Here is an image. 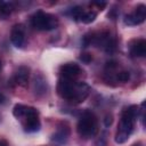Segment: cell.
I'll return each mask as SVG.
<instances>
[{
    "mask_svg": "<svg viewBox=\"0 0 146 146\" xmlns=\"http://www.w3.org/2000/svg\"><path fill=\"white\" fill-rule=\"evenodd\" d=\"M89 91L90 87L86 82L60 78L57 83V94L63 99L73 104L82 103L88 97Z\"/></svg>",
    "mask_w": 146,
    "mask_h": 146,
    "instance_id": "obj_1",
    "label": "cell"
},
{
    "mask_svg": "<svg viewBox=\"0 0 146 146\" xmlns=\"http://www.w3.org/2000/svg\"><path fill=\"white\" fill-rule=\"evenodd\" d=\"M139 111L140 110L137 105H130L129 107L123 110L115 133V143L123 144L129 139L130 135L133 131L137 117L139 115Z\"/></svg>",
    "mask_w": 146,
    "mask_h": 146,
    "instance_id": "obj_2",
    "label": "cell"
},
{
    "mask_svg": "<svg viewBox=\"0 0 146 146\" xmlns=\"http://www.w3.org/2000/svg\"><path fill=\"white\" fill-rule=\"evenodd\" d=\"M14 116L21 121L24 131L26 132H36L41 128L39 120V113L36 108L23 104H16L13 110Z\"/></svg>",
    "mask_w": 146,
    "mask_h": 146,
    "instance_id": "obj_3",
    "label": "cell"
},
{
    "mask_svg": "<svg viewBox=\"0 0 146 146\" xmlns=\"http://www.w3.org/2000/svg\"><path fill=\"white\" fill-rule=\"evenodd\" d=\"M76 130H78L79 136L84 139L95 137L98 132L97 116L91 111H84L78 121Z\"/></svg>",
    "mask_w": 146,
    "mask_h": 146,
    "instance_id": "obj_4",
    "label": "cell"
},
{
    "mask_svg": "<svg viewBox=\"0 0 146 146\" xmlns=\"http://www.w3.org/2000/svg\"><path fill=\"white\" fill-rule=\"evenodd\" d=\"M31 25L38 31H50L57 27L58 18L43 10H38L31 17Z\"/></svg>",
    "mask_w": 146,
    "mask_h": 146,
    "instance_id": "obj_5",
    "label": "cell"
},
{
    "mask_svg": "<svg viewBox=\"0 0 146 146\" xmlns=\"http://www.w3.org/2000/svg\"><path fill=\"white\" fill-rule=\"evenodd\" d=\"M145 18H146V7L145 5L140 3L135 8L132 13L124 16L123 22L128 26H135V25L141 24L145 21Z\"/></svg>",
    "mask_w": 146,
    "mask_h": 146,
    "instance_id": "obj_6",
    "label": "cell"
},
{
    "mask_svg": "<svg viewBox=\"0 0 146 146\" xmlns=\"http://www.w3.org/2000/svg\"><path fill=\"white\" fill-rule=\"evenodd\" d=\"M10 40L16 48L18 49L24 48L26 38H25V27L23 24H15L13 26L10 32Z\"/></svg>",
    "mask_w": 146,
    "mask_h": 146,
    "instance_id": "obj_7",
    "label": "cell"
},
{
    "mask_svg": "<svg viewBox=\"0 0 146 146\" xmlns=\"http://www.w3.org/2000/svg\"><path fill=\"white\" fill-rule=\"evenodd\" d=\"M59 73H60V78L74 80L76 76L81 74V67L75 63H66L60 66Z\"/></svg>",
    "mask_w": 146,
    "mask_h": 146,
    "instance_id": "obj_8",
    "label": "cell"
},
{
    "mask_svg": "<svg viewBox=\"0 0 146 146\" xmlns=\"http://www.w3.org/2000/svg\"><path fill=\"white\" fill-rule=\"evenodd\" d=\"M129 52L132 57H145L146 41L145 39H135L129 43Z\"/></svg>",
    "mask_w": 146,
    "mask_h": 146,
    "instance_id": "obj_9",
    "label": "cell"
},
{
    "mask_svg": "<svg viewBox=\"0 0 146 146\" xmlns=\"http://www.w3.org/2000/svg\"><path fill=\"white\" fill-rule=\"evenodd\" d=\"M29 76H30V67L22 65L17 68L14 79H15L16 84H18L23 88H26L29 84Z\"/></svg>",
    "mask_w": 146,
    "mask_h": 146,
    "instance_id": "obj_10",
    "label": "cell"
},
{
    "mask_svg": "<svg viewBox=\"0 0 146 146\" xmlns=\"http://www.w3.org/2000/svg\"><path fill=\"white\" fill-rule=\"evenodd\" d=\"M68 136H70V128H68V125H60L58 128V130L55 133H52L51 139L54 141L58 143V144H64L68 139Z\"/></svg>",
    "mask_w": 146,
    "mask_h": 146,
    "instance_id": "obj_11",
    "label": "cell"
},
{
    "mask_svg": "<svg viewBox=\"0 0 146 146\" xmlns=\"http://www.w3.org/2000/svg\"><path fill=\"white\" fill-rule=\"evenodd\" d=\"M46 84H47L46 80L43 79V76L41 74L35 75V78H34V90H35L36 94H40V92L44 94L46 92Z\"/></svg>",
    "mask_w": 146,
    "mask_h": 146,
    "instance_id": "obj_12",
    "label": "cell"
},
{
    "mask_svg": "<svg viewBox=\"0 0 146 146\" xmlns=\"http://www.w3.org/2000/svg\"><path fill=\"white\" fill-rule=\"evenodd\" d=\"M96 16H97V14L95 11H91V10L90 11H84L83 15H82V17H81V19H80V22H82L84 24H89V23H91V22L95 21Z\"/></svg>",
    "mask_w": 146,
    "mask_h": 146,
    "instance_id": "obj_13",
    "label": "cell"
},
{
    "mask_svg": "<svg viewBox=\"0 0 146 146\" xmlns=\"http://www.w3.org/2000/svg\"><path fill=\"white\" fill-rule=\"evenodd\" d=\"M83 13H84V10H83V8L80 7V6H75V7H73V8L71 9V16H72L75 21H80L81 17H82V15H83Z\"/></svg>",
    "mask_w": 146,
    "mask_h": 146,
    "instance_id": "obj_14",
    "label": "cell"
},
{
    "mask_svg": "<svg viewBox=\"0 0 146 146\" xmlns=\"http://www.w3.org/2000/svg\"><path fill=\"white\" fill-rule=\"evenodd\" d=\"M129 79H130V74L127 71H122V72H119L116 74V80L120 82H127Z\"/></svg>",
    "mask_w": 146,
    "mask_h": 146,
    "instance_id": "obj_15",
    "label": "cell"
},
{
    "mask_svg": "<svg viewBox=\"0 0 146 146\" xmlns=\"http://www.w3.org/2000/svg\"><path fill=\"white\" fill-rule=\"evenodd\" d=\"M80 59H81L83 63L88 64V63H90V62H91L92 57H91V55H89V54H82V55L80 56Z\"/></svg>",
    "mask_w": 146,
    "mask_h": 146,
    "instance_id": "obj_16",
    "label": "cell"
},
{
    "mask_svg": "<svg viewBox=\"0 0 146 146\" xmlns=\"http://www.w3.org/2000/svg\"><path fill=\"white\" fill-rule=\"evenodd\" d=\"M112 121H113V119H112V115H111V114H107V115L105 116V119H104V123H105L106 127L111 125V124H112Z\"/></svg>",
    "mask_w": 146,
    "mask_h": 146,
    "instance_id": "obj_17",
    "label": "cell"
},
{
    "mask_svg": "<svg viewBox=\"0 0 146 146\" xmlns=\"http://www.w3.org/2000/svg\"><path fill=\"white\" fill-rule=\"evenodd\" d=\"M91 5H94V6H97L99 9H103V8L106 6V2H92Z\"/></svg>",
    "mask_w": 146,
    "mask_h": 146,
    "instance_id": "obj_18",
    "label": "cell"
},
{
    "mask_svg": "<svg viewBox=\"0 0 146 146\" xmlns=\"http://www.w3.org/2000/svg\"><path fill=\"white\" fill-rule=\"evenodd\" d=\"M5 100H6L5 95H3L2 92H0V105H1V104H3V103H5Z\"/></svg>",
    "mask_w": 146,
    "mask_h": 146,
    "instance_id": "obj_19",
    "label": "cell"
},
{
    "mask_svg": "<svg viewBox=\"0 0 146 146\" xmlns=\"http://www.w3.org/2000/svg\"><path fill=\"white\" fill-rule=\"evenodd\" d=\"M0 146H7V143H6L5 140H1V141H0Z\"/></svg>",
    "mask_w": 146,
    "mask_h": 146,
    "instance_id": "obj_20",
    "label": "cell"
},
{
    "mask_svg": "<svg viewBox=\"0 0 146 146\" xmlns=\"http://www.w3.org/2000/svg\"><path fill=\"white\" fill-rule=\"evenodd\" d=\"M5 5V1H2V0H0V9L2 8V6Z\"/></svg>",
    "mask_w": 146,
    "mask_h": 146,
    "instance_id": "obj_21",
    "label": "cell"
},
{
    "mask_svg": "<svg viewBox=\"0 0 146 146\" xmlns=\"http://www.w3.org/2000/svg\"><path fill=\"white\" fill-rule=\"evenodd\" d=\"M132 146H143V144L141 143H137V144H133Z\"/></svg>",
    "mask_w": 146,
    "mask_h": 146,
    "instance_id": "obj_22",
    "label": "cell"
},
{
    "mask_svg": "<svg viewBox=\"0 0 146 146\" xmlns=\"http://www.w3.org/2000/svg\"><path fill=\"white\" fill-rule=\"evenodd\" d=\"M0 70H1V60H0Z\"/></svg>",
    "mask_w": 146,
    "mask_h": 146,
    "instance_id": "obj_23",
    "label": "cell"
}]
</instances>
